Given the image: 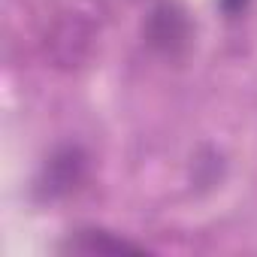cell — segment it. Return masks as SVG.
Wrapping results in <instances>:
<instances>
[{
    "instance_id": "6da1fadb",
    "label": "cell",
    "mask_w": 257,
    "mask_h": 257,
    "mask_svg": "<svg viewBox=\"0 0 257 257\" xmlns=\"http://www.w3.org/2000/svg\"><path fill=\"white\" fill-rule=\"evenodd\" d=\"M146 40L161 55H179L191 43V19L179 4H158L146 22Z\"/></svg>"
},
{
    "instance_id": "7a4b0ae2",
    "label": "cell",
    "mask_w": 257,
    "mask_h": 257,
    "mask_svg": "<svg viewBox=\"0 0 257 257\" xmlns=\"http://www.w3.org/2000/svg\"><path fill=\"white\" fill-rule=\"evenodd\" d=\"M82 179H85V155L79 149H61L58 155H52V161L43 170L40 197L43 200L67 197V194H73L79 188Z\"/></svg>"
},
{
    "instance_id": "3957f363",
    "label": "cell",
    "mask_w": 257,
    "mask_h": 257,
    "mask_svg": "<svg viewBox=\"0 0 257 257\" xmlns=\"http://www.w3.org/2000/svg\"><path fill=\"white\" fill-rule=\"evenodd\" d=\"M91 40H94V31L85 19L79 16H70L64 22H58L55 34H52V58L58 61V67H79L88 52H91Z\"/></svg>"
},
{
    "instance_id": "277c9868",
    "label": "cell",
    "mask_w": 257,
    "mask_h": 257,
    "mask_svg": "<svg viewBox=\"0 0 257 257\" xmlns=\"http://www.w3.org/2000/svg\"><path fill=\"white\" fill-rule=\"evenodd\" d=\"M61 251H70V254H143V245H134L127 239H118L106 230H79L73 233Z\"/></svg>"
},
{
    "instance_id": "5b68a950",
    "label": "cell",
    "mask_w": 257,
    "mask_h": 257,
    "mask_svg": "<svg viewBox=\"0 0 257 257\" xmlns=\"http://www.w3.org/2000/svg\"><path fill=\"white\" fill-rule=\"evenodd\" d=\"M245 7H248V0H221V10H224L227 16H239Z\"/></svg>"
}]
</instances>
